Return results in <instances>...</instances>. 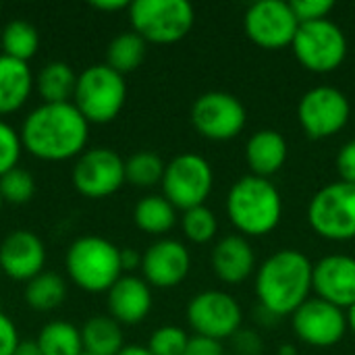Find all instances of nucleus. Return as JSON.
<instances>
[{"instance_id": "1", "label": "nucleus", "mask_w": 355, "mask_h": 355, "mask_svg": "<svg viewBox=\"0 0 355 355\" xmlns=\"http://www.w3.org/2000/svg\"><path fill=\"white\" fill-rule=\"evenodd\" d=\"M21 144L31 156L48 162L79 158L89 139V123L73 102L40 104L21 125Z\"/></svg>"}, {"instance_id": "2", "label": "nucleus", "mask_w": 355, "mask_h": 355, "mask_svg": "<svg viewBox=\"0 0 355 355\" xmlns=\"http://www.w3.org/2000/svg\"><path fill=\"white\" fill-rule=\"evenodd\" d=\"M314 264L300 250H279L268 256L256 272V295L272 316H289L312 291Z\"/></svg>"}, {"instance_id": "3", "label": "nucleus", "mask_w": 355, "mask_h": 355, "mask_svg": "<svg viewBox=\"0 0 355 355\" xmlns=\"http://www.w3.org/2000/svg\"><path fill=\"white\" fill-rule=\"evenodd\" d=\"M227 214L233 227L250 237L272 233L283 216V198L268 179L245 175L227 193Z\"/></svg>"}, {"instance_id": "4", "label": "nucleus", "mask_w": 355, "mask_h": 355, "mask_svg": "<svg viewBox=\"0 0 355 355\" xmlns=\"http://www.w3.org/2000/svg\"><path fill=\"white\" fill-rule=\"evenodd\" d=\"M64 264L69 279L87 293H108L123 277L121 248L98 235L75 239L67 250Z\"/></svg>"}, {"instance_id": "5", "label": "nucleus", "mask_w": 355, "mask_h": 355, "mask_svg": "<svg viewBox=\"0 0 355 355\" xmlns=\"http://www.w3.org/2000/svg\"><path fill=\"white\" fill-rule=\"evenodd\" d=\"M127 83L125 75L104 64H92L77 75L73 104L87 123H110L125 106Z\"/></svg>"}, {"instance_id": "6", "label": "nucleus", "mask_w": 355, "mask_h": 355, "mask_svg": "<svg viewBox=\"0 0 355 355\" xmlns=\"http://www.w3.org/2000/svg\"><path fill=\"white\" fill-rule=\"evenodd\" d=\"M133 31L152 44H175L183 40L196 21L187 0H135L129 4Z\"/></svg>"}, {"instance_id": "7", "label": "nucleus", "mask_w": 355, "mask_h": 355, "mask_svg": "<svg viewBox=\"0 0 355 355\" xmlns=\"http://www.w3.org/2000/svg\"><path fill=\"white\" fill-rule=\"evenodd\" d=\"M308 223L322 239H355V185L337 181L318 189L308 204Z\"/></svg>"}, {"instance_id": "8", "label": "nucleus", "mask_w": 355, "mask_h": 355, "mask_svg": "<svg viewBox=\"0 0 355 355\" xmlns=\"http://www.w3.org/2000/svg\"><path fill=\"white\" fill-rule=\"evenodd\" d=\"M291 48L304 69L312 73H331L337 71L347 56V37L337 23L322 19L302 23Z\"/></svg>"}, {"instance_id": "9", "label": "nucleus", "mask_w": 355, "mask_h": 355, "mask_svg": "<svg viewBox=\"0 0 355 355\" xmlns=\"http://www.w3.org/2000/svg\"><path fill=\"white\" fill-rule=\"evenodd\" d=\"M160 185L162 196L185 212L204 206L214 185V173L200 154H179L166 164Z\"/></svg>"}, {"instance_id": "10", "label": "nucleus", "mask_w": 355, "mask_h": 355, "mask_svg": "<svg viewBox=\"0 0 355 355\" xmlns=\"http://www.w3.org/2000/svg\"><path fill=\"white\" fill-rule=\"evenodd\" d=\"M352 116L347 96L331 85H318L306 92L297 104V121L312 139L337 135Z\"/></svg>"}, {"instance_id": "11", "label": "nucleus", "mask_w": 355, "mask_h": 355, "mask_svg": "<svg viewBox=\"0 0 355 355\" xmlns=\"http://www.w3.org/2000/svg\"><path fill=\"white\" fill-rule=\"evenodd\" d=\"M248 121L245 106L229 92H206L191 106L193 129L212 141H229L237 137Z\"/></svg>"}, {"instance_id": "12", "label": "nucleus", "mask_w": 355, "mask_h": 355, "mask_svg": "<svg viewBox=\"0 0 355 355\" xmlns=\"http://www.w3.org/2000/svg\"><path fill=\"white\" fill-rule=\"evenodd\" d=\"M243 320L241 306L237 300L225 291H202L187 304V322L191 331L200 337L214 341L231 339Z\"/></svg>"}, {"instance_id": "13", "label": "nucleus", "mask_w": 355, "mask_h": 355, "mask_svg": "<svg viewBox=\"0 0 355 355\" xmlns=\"http://www.w3.org/2000/svg\"><path fill=\"white\" fill-rule=\"evenodd\" d=\"M71 179L81 196L89 200L108 198L125 183V160L110 148L85 150L77 158Z\"/></svg>"}, {"instance_id": "14", "label": "nucleus", "mask_w": 355, "mask_h": 355, "mask_svg": "<svg viewBox=\"0 0 355 355\" xmlns=\"http://www.w3.org/2000/svg\"><path fill=\"white\" fill-rule=\"evenodd\" d=\"M248 37L266 50H279L293 44L300 21L295 19L289 2L260 0L254 2L243 17Z\"/></svg>"}, {"instance_id": "15", "label": "nucleus", "mask_w": 355, "mask_h": 355, "mask_svg": "<svg viewBox=\"0 0 355 355\" xmlns=\"http://www.w3.org/2000/svg\"><path fill=\"white\" fill-rule=\"evenodd\" d=\"M293 333L310 347H333L347 333V316L341 308L316 297L304 302L291 314Z\"/></svg>"}, {"instance_id": "16", "label": "nucleus", "mask_w": 355, "mask_h": 355, "mask_svg": "<svg viewBox=\"0 0 355 355\" xmlns=\"http://www.w3.org/2000/svg\"><path fill=\"white\" fill-rule=\"evenodd\" d=\"M191 270L189 250L177 239H158L141 254L144 281L150 287L171 289L185 281Z\"/></svg>"}, {"instance_id": "17", "label": "nucleus", "mask_w": 355, "mask_h": 355, "mask_svg": "<svg viewBox=\"0 0 355 355\" xmlns=\"http://www.w3.org/2000/svg\"><path fill=\"white\" fill-rule=\"evenodd\" d=\"M312 289L320 300L349 310L355 304V258L345 254L320 258L312 268Z\"/></svg>"}, {"instance_id": "18", "label": "nucleus", "mask_w": 355, "mask_h": 355, "mask_svg": "<svg viewBox=\"0 0 355 355\" xmlns=\"http://www.w3.org/2000/svg\"><path fill=\"white\" fill-rule=\"evenodd\" d=\"M44 266H46V248L35 233L27 229H17L2 239L0 270L8 279L29 283L33 277L44 272Z\"/></svg>"}, {"instance_id": "19", "label": "nucleus", "mask_w": 355, "mask_h": 355, "mask_svg": "<svg viewBox=\"0 0 355 355\" xmlns=\"http://www.w3.org/2000/svg\"><path fill=\"white\" fill-rule=\"evenodd\" d=\"M152 310L150 285L133 275H123L108 289V316L119 324H139Z\"/></svg>"}, {"instance_id": "20", "label": "nucleus", "mask_w": 355, "mask_h": 355, "mask_svg": "<svg viewBox=\"0 0 355 355\" xmlns=\"http://www.w3.org/2000/svg\"><path fill=\"white\" fill-rule=\"evenodd\" d=\"M256 254L243 235H227L212 250V270L227 285H239L254 272Z\"/></svg>"}, {"instance_id": "21", "label": "nucleus", "mask_w": 355, "mask_h": 355, "mask_svg": "<svg viewBox=\"0 0 355 355\" xmlns=\"http://www.w3.org/2000/svg\"><path fill=\"white\" fill-rule=\"evenodd\" d=\"M289 156V146L283 133L275 129H260L256 131L245 144V162L252 175L268 179L277 175Z\"/></svg>"}, {"instance_id": "22", "label": "nucleus", "mask_w": 355, "mask_h": 355, "mask_svg": "<svg viewBox=\"0 0 355 355\" xmlns=\"http://www.w3.org/2000/svg\"><path fill=\"white\" fill-rule=\"evenodd\" d=\"M35 79L23 60L0 54V116L17 112L31 96Z\"/></svg>"}, {"instance_id": "23", "label": "nucleus", "mask_w": 355, "mask_h": 355, "mask_svg": "<svg viewBox=\"0 0 355 355\" xmlns=\"http://www.w3.org/2000/svg\"><path fill=\"white\" fill-rule=\"evenodd\" d=\"M75 85H77V75L62 60H52L44 64L35 77V87L44 104L73 102Z\"/></svg>"}, {"instance_id": "24", "label": "nucleus", "mask_w": 355, "mask_h": 355, "mask_svg": "<svg viewBox=\"0 0 355 355\" xmlns=\"http://www.w3.org/2000/svg\"><path fill=\"white\" fill-rule=\"evenodd\" d=\"M83 352L92 355H116L123 347L121 324L110 316H94L81 329Z\"/></svg>"}, {"instance_id": "25", "label": "nucleus", "mask_w": 355, "mask_h": 355, "mask_svg": "<svg viewBox=\"0 0 355 355\" xmlns=\"http://www.w3.org/2000/svg\"><path fill=\"white\" fill-rule=\"evenodd\" d=\"M135 225L150 235H164L177 223V208L164 196H146L133 210Z\"/></svg>"}, {"instance_id": "26", "label": "nucleus", "mask_w": 355, "mask_h": 355, "mask_svg": "<svg viewBox=\"0 0 355 355\" xmlns=\"http://www.w3.org/2000/svg\"><path fill=\"white\" fill-rule=\"evenodd\" d=\"M67 297V283L58 272L44 270L25 285V302L37 312L56 310Z\"/></svg>"}, {"instance_id": "27", "label": "nucleus", "mask_w": 355, "mask_h": 355, "mask_svg": "<svg viewBox=\"0 0 355 355\" xmlns=\"http://www.w3.org/2000/svg\"><path fill=\"white\" fill-rule=\"evenodd\" d=\"M146 52H148V42L139 33L123 31L108 44L106 64L114 69L116 73L125 75V73L135 71L144 62Z\"/></svg>"}, {"instance_id": "28", "label": "nucleus", "mask_w": 355, "mask_h": 355, "mask_svg": "<svg viewBox=\"0 0 355 355\" xmlns=\"http://www.w3.org/2000/svg\"><path fill=\"white\" fill-rule=\"evenodd\" d=\"M37 347L42 355H81V331L64 320L48 322L37 335Z\"/></svg>"}, {"instance_id": "29", "label": "nucleus", "mask_w": 355, "mask_h": 355, "mask_svg": "<svg viewBox=\"0 0 355 355\" xmlns=\"http://www.w3.org/2000/svg\"><path fill=\"white\" fill-rule=\"evenodd\" d=\"M40 48V35L37 29L21 19H12L2 29V50L4 56H10L15 60L27 62L35 56Z\"/></svg>"}, {"instance_id": "30", "label": "nucleus", "mask_w": 355, "mask_h": 355, "mask_svg": "<svg viewBox=\"0 0 355 355\" xmlns=\"http://www.w3.org/2000/svg\"><path fill=\"white\" fill-rule=\"evenodd\" d=\"M166 164L154 152H137L125 160V181L135 187H154L162 183Z\"/></svg>"}, {"instance_id": "31", "label": "nucleus", "mask_w": 355, "mask_h": 355, "mask_svg": "<svg viewBox=\"0 0 355 355\" xmlns=\"http://www.w3.org/2000/svg\"><path fill=\"white\" fill-rule=\"evenodd\" d=\"M181 229L183 235L193 243H208L214 239L218 231L216 214L208 206H198L191 210H185L181 216Z\"/></svg>"}, {"instance_id": "32", "label": "nucleus", "mask_w": 355, "mask_h": 355, "mask_svg": "<svg viewBox=\"0 0 355 355\" xmlns=\"http://www.w3.org/2000/svg\"><path fill=\"white\" fill-rule=\"evenodd\" d=\"M35 193V179L29 171L15 166L0 177V196L6 204H27Z\"/></svg>"}, {"instance_id": "33", "label": "nucleus", "mask_w": 355, "mask_h": 355, "mask_svg": "<svg viewBox=\"0 0 355 355\" xmlns=\"http://www.w3.org/2000/svg\"><path fill=\"white\" fill-rule=\"evenodd\" d=\"M189 335L181 327H160L152 333L148 341V352L152 355H183Z\"/></svg>"}, {"instance_id": "34", "label": "nucleus", "mask_w": 355, "mask_h": 355, "mask_svg": "<svg viewBox=\"0 0 355 355\" xmlns=\"http://www.w3.org/2000/svg\"><path fill=\"white\" fill-rule=\"evenodd\" d=\"M23 152L21 135L4 121H0V177L19 164Z\"/></svg>"}, {"instance_id": "35", "label": "nucleus", "mask_w": 355, "mask_h": 355, "mask_svg": "<svg viewBox=\"0 0 355 355\" xmlns=\"http://www.w3.org/2000/svg\"><path fill=\"white\" fill-rule=\"evenodd\" d=\"M289 6L302 25V23H314V21L327 19L329 12L335 8V2L333 0H291Z\"/></svg>"}, {"instance_id": "36", "label": "nucleus", "mask_w": 355, "mask_h": 355, "mask_svg": "<svg viewBox=\"0 0 355 355\" xmlns=\"http://www.w3.org/2000/svg\"><path fill=\"white\" fill-rule=\"evenodd\" d=\"M337 173L341 181L355 185V139L347 141L337 154Z\"/></svg>"}, {"instance_id": "37", "label": "nucleus", "mask_w": 355, "mask_h": 355, "mask_svg": "<svg viewBox=\"0 0 355 355\" xmlns=\"http://www.w3.org/2000/svg\"><path fill=\"white\" fill-rule=\"evenodd\" d=\"M19 333L15 322L0 308V355H12L19 347Z\"/></svg>"}, {"instance_id": "38", "label": "nucleus", "mask_w": 355, "mask_h": 355, "mask_svg": "<svg viewBox=\"0 0 355 355\" xmlns=\"http://www.w3.org/2000/svg\"><path fill=\"white\" fill-rule=\"evenodd\" d=\"M183 355H225V352H223L220 341L193 335V337H189L187 347H185V354Z\"/></svg>"}, {"instance_id": "39", "label": "nucleus", "mask_w": 355, "mask_h": 355, "mask_svg": "<svg viewBox=\"0 0 355 355\" xmlns=\"http://www.w3.org/2000/svg\"><path fill=\"white\" fill-rule=\"evenodd\" d=\"M233 343L237 347V355H258L262 352V339L254 331H237L233 337Z\"/></svg>"}, {"instance_id": "40", "label": "nucleus", "mask_w": 355, "mask_h": 355, "mask_svg": "<svg viewBox=\"0 0 355 355\" xmlns=\"http://www.w3.org/2000/svg\"><path fill=\"white\" fill-rule=\"evenodd\" d=\"M121 268H123V270L141 268V254H139L137 250L123 248V250H121Z\"/></svg>"}, {"instance_id": "41", "label": "nucleus", "mask_w": 355, "mask_h": 355, "mask_svg": "<svg viewBox=\"0 0 355 355\" xmlns=\"http://www.w3.org/2000/svg\"><path fill=\"white\" fill-rule=\"evenodd\" d=\"M131 2L127 0H94L92 6L96 10H104V12H116V10H123V8H129Z\"/></svg>"}, {"instance_id": "42", "label": "nucleus", "mask_w": 355, "mask_h": 355, "mask_svg": "<svg viewBox=\"0 0 355 355\" xmlns=\"http://www.w3.org/2000/svg\"><path fill=\"white\" fill-rule=\"evenodd\" d=\"M12 355H42V352L35 341H21Z\"/></svg>"}, {"instance_id": "43", "label": "nucleus", "mask_w": 355, "mask_h": 355, "mask_svg": "<svg viewBox=\"0 0 355 355\" xmlns=\"http://www.w3.org/2000/svg\"><path fill=\"white\" fill-rule=\"evenodd\" d=\"M116 355H152L148 352V347H141V345H125Z\"/></svg>"}, {"instance_id": "44", "label": "nucleus", "mask_w": 355, "mask_h": 355, "mask_svg": "<svg viewBox=\"0 0 355 355\" xmlns=\"http://www.w3.org/2000/svg\"><path fill=\"white\" fill-rule=\"evenodd\" d=\"M345 316H347V329H352V333L355 335V304L345 312Z\"/></svg>"}, {"instance_id": "45", "label": "nucleus", "mask_w": 355, "mask_h": 355, "mask_svg": "<svg viewBox=\"0 0 355 355\" xmlns=\"http://www.w3.org/2000/svg\"><path fill=\"white\" fill-rule=\"evenodd\" d=\"M281 355H295V347H291V345H283V347H281Z\"/></svg>"}, {"instance_id": "46", "label": "nucleus", "mask_w": 355, "mask_h": 355, "mask_svg": "<svg viewBox=\"0 0 355 355\" xmlns=\"http://www.w3.org/2000/svg\"><path fill=\"white\" fill-rule=\"evenodd\" d=\"M2 204H4V200H2V196H0V210H2Z\"/></svg>"}, {"instance_id": "47", "label": "nucleus", "mask_w": 355, "mask_h": 355, "mask_svg": "<svg viewBox=\"0 0 355 355\" xmlns=\"http://www.w3.org/2000/svg\"><path fill=\"white\" fill-rule=\"evenodd\" d=\"M81 355H92V354H85V352H83V354H81Z\"/></svg>"}, {"instance_id": "48", "label": "nucleus", "mask_w": 355, "mask_h": 355, "mask_svg": "<svg viewBox=\"0 0 355 355\" xmlns=\"http://www.w3.org/2000/svg\"><path fill=\"white\" fill-rule=\"evenodd\" d=\"M225 355H227V354H225ZM235 355H237V354H235Z\"/></svg>"}]
</instances>
